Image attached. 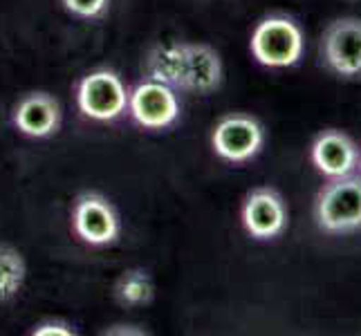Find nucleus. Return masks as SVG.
<instances>
[{"mask_svg": "<svg viewBox=\"0 0 361 336\" xmlns=\"http://www.w3.org/2000/svg\"><path fill=\"white\" fill-rule=\"evenodd\" d=\"M249 52L263 68H294L303 58L305 34L292 16L269 14L256 23L252 36H249Z\"/></svg>", "mask_w": 361, "mask_h": 336, "instance_id": "1", "label": "nucleus"}, {"mask_svg": "<svg viewBox=\"0 0 361 336\" xmlns=\"http://www.w3.org/2000/svg\"><path fill=\"white\" fill-rule=\"evenodd\" d=\"M128 88L110 68H97L83 74L74 88L79 112L97 123H113L128 110Z\"/></svg>", "mask_w": 361, "mask_h": 336, "instance_id": "2", "label": "nucleus"}, {"mask_svg": "<svg viewBox=\"0 0 361 336\" xmlns=\"http://www.w3.org/2000/svg\"><path fill=\"white\" fill-rule=\"evenodd\" d=\"M317 227L326 233H353L361 229V175L332 178L317 195Z\"/></svg>", "mask_w": 361, "mask_h": 336, "instance_id": "3", "label": "nucleus"}, {"mask_svg": "<svg viewBox=\"0 0 361 336\" xmlns=\"http://www.w3.org/2000/svg\"><path fill=\"white\" fill-rule=\"evenodd\" d=\"M70 224L83 244L97 249L115 244L121 235L117 206L99 191H83L74 197L70 206Z\"/></svg>", "mask_w": 361, "mask_h": 336, "instance_id": "4", "label": "nucleus"}, {"mask_svg": "<svg viewBox=\"0 0 361 336\" xmlns=\"http://www.w3.org/2000/svg\"><path fill=\"white\" fill-rule=\"evenodd\" d=\"M265 146V128L256 117L231 112L222 117L211 130V148L227 164L252 161Z\"/></svg>", "mask_w": 361, "mask_h": 336, "instance_id": "5", "label": "nucleus"}, {"mask_svg": "<svg viewBox=\"0 0 361 336\" xmlns=\"http://www.w3.org/2000/svg\"><path fill=\"white\" fill-rule=\"evenodd\" d=\"M321 63L341 79H361V18L332 20L319 43Z\"/></svg>", "mask_w": 361, "mask_h": 336, "instance_id": "6", "label": "nucleus"}, {"mask_svg": "<svg viewBox=\"0 0 361 336\" xmlns=\"http://www.w3.org/2000/svg\"><path fill=\"white\" fill-rule=\"evenodd\" d=\"M180 92L164 83L144 79L128 92V115L144 130H166L182 115Z\"/></svg>", "mask_w": 361, "mask_h": 336, "instance_id": "7", "label": "nucleus"}, {"mask_svg": "<svg viewBox=\"0 0 361 336\" xmlns=\"http://www.w3.org/2000/svg\"><path fill=\"white\" fill-rule=\"evenodd\" d=\"M240 222L254 240H274L288 229L290 211L283 195L271 186H256L243 200Z\"/></svg>", "mask_w": 361, "mask_h": 336, "instance_id": "8", "label": "nucleus"}, {"mask_svg": "<svg viewBox=\"0 0 361 336\" xmlns=\"http://www.w3.org/2000/svg\"><path fill=\"white\" fill-rule=\"evenodd\" d=\"M61 121H63V110L59 99L45 90L23 94L11 108V126L30 139H47L56 135Z\"/></svg>", "mask_w": 361, "mask_h": 336, "instance_id": "9", "label": "nucleus"}, {"mask_svg": "<svg viewBox=\"0 0 361 336\" xmlns=\"http://www.w3.org/2000/svg\"><path fill=\"white\" fill-rule=\"evenodd\" d=\"M359 155L361 153L353 137L337 128H328L317 135L312 148H310V159H312L314 168L328 180L355 173L359 166Z\"/></svg>", "mask_w": 361, "mask_h": 336, "instance_id": "10", "label": "nucleus"}, {"mask_svg": "<svg viewBox=\"0 0 361 336\" xmlns=\"http://www.w3.org/2000/svg\"><path fill=\"white\" fill-rule=\"evenodd\" d=\"M225 81V66L216 47L209 43H186V85L184 92L209 97Z\"/></svg>", "mask_w": 361, "mask_h": 336, "instance_id": "11", "label": "nucleus"}, {"mask_svg": "<svg viewBox=\"0 0 361 336\" xmlns=\"http://www.w3.org/2000/svg\"><path fill=\"white\" fill-rule=\"evenodd\" d=\"M146 79L164 83L169 88L184 92L186 85V43H157L144 58Z\"/></svg>", "mask_w": 361, "mask_h": 336, "instance_id": "12", "label": "nucleus"}, {"mask_svg": "<svg viewBox=\"0 0 361 336\" xmlns=\"http://www.w3.org/2000/svg\"><path fill=\"white\" fill-rule=\"evenodd\" d=\"M113 296L121 307H144L155 298V282L146 269L133 267L115 280Z\"/></svg>", "mask_w": 361, "mask_h": 336, "instance_id": "13", "label": "nucleus"}, {"mask_svg": "<svg viewBox=\"0 0 361 336\" xmlns=\"http://www.w3.org/2000/svg\"><path fill=\"white\" fill-rule=\"evenodd\" d=\"M27 280V263L11 244H0V305L14 301Z\"/></svg>", "mask_w": 361, "mask_h": 336, "instance_id": "14", "label": "nucleus"}, {"mask_svg": "<svg viewBox=\"0 0 361 336\" xmlns=\"http://www.w3.org/2000/svg\"><path fill=\"white\" fill-rule=\"evenodd\" d=\"M70 16L79 20H97L110 9V0H61Z\"/></svg>", "mask_w": 361, "mask_h": 336, "instance_id": "15", "label": "nucleus"}, {"mask_svg": "<svg viewBox=\"0 0 361 336\" xmlns=\"http://www.w3.org/2000/svg\"><path fill=\"white\" fill-rule=\"evenodd\" d=\"M32 336H74L77 330L70 321L63 318H43L39 323H34V328L30 330Z\"/></svg>", "mask_w": 361, "mask_h": 336, "instance_id": "16", "label": "nucleus"}, {"mask_svg": "<svg viewBox=\"0 0 361 336\" xmlns=\"http://www.w3.org/2000/svg\"><path fill=\"white\" fill-rule=\"evenodd\" d=\"M119 328H121V330L108 328L104 334H110V336H115V334H140V336H142V334H146V330H144V328H137V330H130L133 325H119Z\"/></svg>", "mask_w": 361, "mask_h": 336, "instance_id": "17", "label": "nucleus"}, {"mask_svg": "<svg viewBox=\"0 0 361 336\" xmlns=\"http://www.w3.org/2000/svg\"><path fill=\"white\" fill-rule=\"evenodd\" d=\"M357 168H359V170H361V155H359V166H357Z\"/></svg>", "mask_w": 361, "mask_h": 336, "instance_id": "18", "label": "nucleus"}]
</instances>
